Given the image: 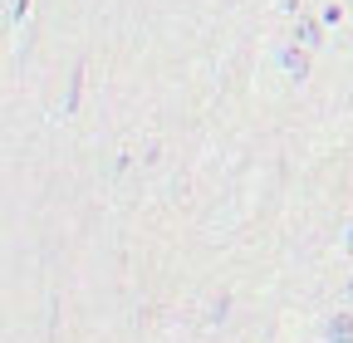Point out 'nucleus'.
<instances>
[{
    "instance_id": "7ed1b4c3",
    "label": "nucleus",
    "mask_w": 353,
    "mask_h": 343,
    "mask_svg": "<svg viewBox=\"0 0 353 343\" xmlns=\"http://www.w3.org/2000/svg\"><path fill=\"white\" fill-rule=\"evenodd\" d=\"M294 45H304V50L324 45V20H309V15H299V20H294Z\"/></svg>"
},
{
    "instance_id": "39448f33",
    "label": "nucleus",
    "mask_w": 353,
    "mask_h": 343,
    "mask_svg": "<svg viewBox=\"0 0 353 343\" xmlns=\"http://www.w3.org/2000/svg\"><path fill=\"white\" fill-rule=\"evenodd\" d=\"M226 309H231V299H226V294H221V299H216V304H211V319L221 324V319H226Z\"/></svg>"
},
{
    "instance_id": "423d86ee",
    "label": "nucleus",
    "mask_w": 353,
    "mask_h": 343,
    "mask_svg": "<svg viewBox=\"0 0 353 343\" xmlns=\"http://www.w3.org/2000/svg\"><path fill=\"white\" fill-rule=\"evenodd\" d=\"M343 304L353 309V275H348V284H343Z\"/></svg>"
},
{
    "instance_id": "20e7f679",
    "label": "nucleus",
    "mask_w": 353,
    "mask_h": 343,
    "mask_svg": "<svg viewBox=\"0 0 353 343\" xmlns=\"http://www.w3.org/2000/svg\"><path fill=\"white\" fill-rule=\"evenodd\" d=\"M79 89H83V69H74V83H69V98H64V113L79 108Z\"/></svg>"
},
{
    "instance_id": "f257e3e1",
    "label": "nucleus",
    "mask_w": 353,
    "mask_h": 343,
    "mask_svg": "<svg viewBox=\"0 0 353 343\" xmlns=\"http://www.w3.org/2000/svg\"><path fill=\"white\" fill-rule=\"evenodd\" d=\"M324 343H353V309H334L324 319Z\"/></svg>"
},
{
    "instance_id": "f03ea898",
    "label": "nucleus",
    "mask_w": 353,
    "mask_h": 343,
    "mask_svg": "<svg viewBox=\"0 0 353 343\" xmlns=\"http://www.w3.org/2000/svg\"><path fill=\"white\" fill-rule=\"evenodd\" d=\"M280 64H285V74H290L294 83H304V79H309V54H304V45L280 50Z\"/></svg>"
}]
</instances>
